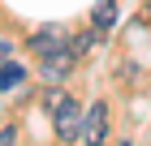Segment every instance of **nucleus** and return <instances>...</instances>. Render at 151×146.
<instances>
[{
  "mask_svg": "<svg viewBox=\"0 0 151 146\" xmlns=\"http://www.w3.org/2000/svg\"><path fill=\"white\" fill-rule=\"evenodd\" d=\"M47 108H52V129H56V137L60 142H73V137L82 133V108L69 95H60V90L47 95Z\"/></svg>",
  "mask_w": 151,
  "mask_h": 146,
  "instance_id": "1",
  "label": "nucleus"
},
{
  "mask_svg": "<svg viewBox=\"0 0 151 146\" xmlns=\"http://www.w3.org/2000/svg\"><path fill=\"white\" fill-rule=\"evenodd\" d=\"M26 47H30V52L43 60V56H56V52H65L69 43H65V30H60V26H43V30H35L30 39H26Z\"/></svg>",
  "mask_w": 151,
  "mask_h": 146,
  "instance_id": "2",
  "label": "nucleus"
},
{
  "mask_svg": "<svg viewBox=\"0 0 151 146\" xmlns=\"http://www.w3.org/2000/svg\"><path fill=\"white\" fill-rule=\"evenodd\" d=\"M104 133H108V103H95L91 112L82 116V137H86L91 146H99Z\"/></svg>",
  "mask_w": 151,
  "mask_h": 146,
  "instance_id": "3",
  "label": "nucleus"
},
{
  "mask_svg": "<svg viewBox=\"0 0 151 146\" xmlns=\"http://www.w3.org/2000/svg\"><path fill=\"white\" fill-rule=\"evenodd\" d=\"M69 65H73V52H69V47H65V52H56V56H43V78H47V82L65 78V73H69Z\"/></svg>",
  "mask_w": 151,
  "mask_h": 146,
  "instance_id": "4",
  "label": "nucleus"
},
{
  "mask_svg": "<svg viewBox=\"0 0 151 146\" xmlns=\"http://www.w3.org/2000/svg\"><path fill=\"white\" fill-rule=\"evenodd\" d=\"M22 82H26V65H9V60L0 65V90H4V95H9V90H17Z\"/></svg>",
  "mask_w": 151,
  "mask_h": 146,
  "instance_id": "5",
  "label": "nucleus"
},
{
  "mask_svg": "<svg viewBox=\"0 0 151 146\" xmlns=\"http://www.w3.org/2000/svg\"><path fill=\"white\" fill-rule=\"evenodd\" d=\"M112 22H116V0H99V9H95L91 26H95L99 34H104V30H112Z\"/></svg>",
  "mask_w": 151,
  "mask_h": 146,
  "instance_id": "6",
  "label": "nucleus"
},
{
  "mask_svg": "<svg viewBox=\"0 0 151 146\" xmlns=\"http://www.w3.org/2000/svg\"><path fill=\"white\" fill-rule=\"evenodd\" d=\"M95 39H99V30H95V26H91V30H86V34H78V39H73V43H69V52H73V56H86V52H91V47H95Z\"/></svg>",
  "mask_w": 151,
  "mask_h": 146,
  "instance_id": "7",
  "label": "nucleus"
},
{
  "mask_svg": "<svg viewBox=\"0 0 151 146\" xmlns=\"http://www.w3.org/2000/svg\"><path fill=\"white\" fill-rule=\"evenodd\" d=\"M0 146H17V125H4L0 129Z\"/></svg>",
  "mask_w": 151,
  "mask_h": 146,
  "instance_id": "8",
  "label": "nucleus"
},
{
  "mask_svg": "<svg viewBox=\"0 0 151 146\" xmlns=\"http://www.w3.org/2000/svg\"><path fill=\"white\" fill-rule=\"evenodd\" d=\"M9 52H13V43H4V39H0V65L9 60Z\"/></svg>",
  "mask_w": 151,
  "mask_h": 146,
  "instance_id": "9",
  "label": "nucleus"
},
{
  "mask_svg": "<svg viewBox=\"0 0 151 146\" xmlns=\"http://www.w3.org/2000/svg\"><path fill=\"white\" fill-rule=\"evenodd\" d=\"M121 146H129V142H121Z\"/></svg>",
  "mask_w": 151,
  "mask_h": 146,
  "instance_id": "10",
  "label": "nucleus"
},
{
  "mask_svg": "<svg viewBox=\"0 0 151 146\" xmlns=\"http://www.w3.org/2000/svg\"><path fill=\"white\" fill-rule=\"evenodd\" d=\"M147 13H151V4H147Z\"/></svg>",
  "mask_w": 151,
  "mask_h": 146,
  "instance_id": "11",
  "label": "nucleus"
},
{
  "mask_svg": "<svg viewBox=\"0 0 151 146\" xmlns=\"http://www.w3.org/2000/svg\"><path fill=\"white\" fill-rule=\"evenodd\" d=\"M99 146H104V142H99Z\"/></svg>",
  "mask_w": 151,
  "mask_h": 146,
  "instance_id": "12",
  "label": "nucleus"
}]
</instances>
